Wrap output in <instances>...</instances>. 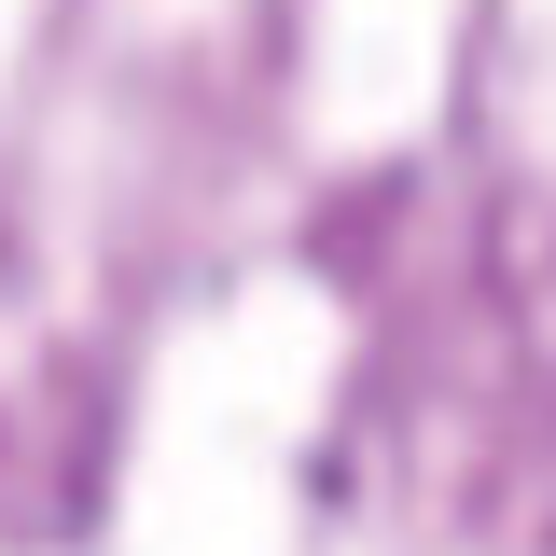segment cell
Returning a JSON list of instances; mask_svg holds the SVG:
<instances>
[]
</instances>
